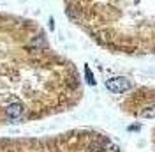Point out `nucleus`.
<instances>
[{
  "label": "nucleus",
  "instance_id": "4",
  "mask_svg": "<svg viewBox=\"0 0 155 152\" xmlns=\"http://www.w3.org/2000/svg\"><path fill=\"white\" fill-rule=\"evenodd\" d=\"M139 117H143V119H153L155 117V105H150L143 108L141 112H139Z\"/></svg>",
  "mask_w": 155,
  "mask_h": 152
},
{
  "label": "nucleus",
  "instance_id": "3",
  "mask_svg": "<svg viewBox=\"0 0 155 152\" xmlns=\"http://www.w3.org/2000/svg\"><path fill=\"white\" fill-rule=\"evenodd\" d=\"M106 87L109 92H113V94H122V92H125L130 88V81L124 78V76H120V78H113V80H107L106 81Z\"/></svg>",
  "mask_w": 155,
  "mask_h": 152
},
{
  "label": "nucleus",
  "instance_id": "1",
  "mask_svg": "<svg viewBox=\"0 0 155 152\" xmlns=\"http://www.w3.org/2000/svg\"><path fill=\"white\" fill-rule=\"evenodd\" d=\"M81 97L76 67L32 21L0 12V127L65 112Z\"/></svg>",
  "mask_w": 155,
  "mask_h": 152
},
{
  "label": "nucleus",
  "instance_id": "2",
  "mask_svg": "<svg viewBox=\"0 0 155 152\" xmlns=\"http://www.w3.org/2000/svg\"><path fill=\"white\" fill-rule=\"evenodd\" d=\"M0 152H122L107 134L74 129L53 136L0 138Z\"/></svg>",
  "mask_w": 155,
  "mask_h": 152
},
{
  "label": "nucleus",
  "instance_id": "5",
  "mask_svg": "<svg viewBox=\"0 0 155 152\" xmlns=\"http://www.w3.org/2000/svg\"><path fill=\"white\" fill-rule=\"evenodd\" d=\"M85 74H87V78H88V83H90V85H94L95 81H94V78H92V73H90V69H88V67H85Z\"/></svg>",
  "mask_w": 155,
  "mask_h": 152
}]
</instances>
